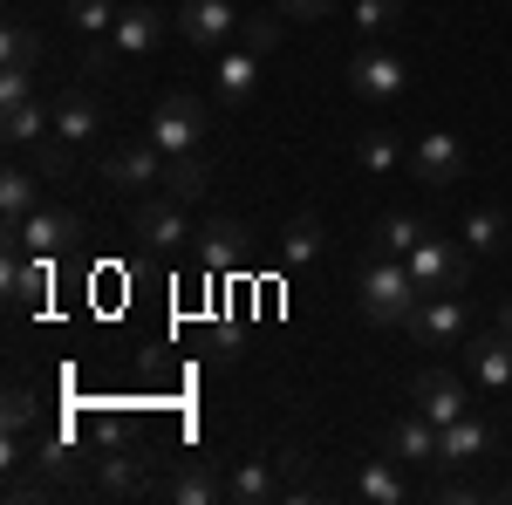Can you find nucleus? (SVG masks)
Masks as SVG:
<instances>
[{
    "mask_svg": "<svg viewBox=\"0 0 512 505\" xmlns=\"http://www.w3.org/2000/svg\"><path fill=\"white\" fill-rule=\"evenodd\" d=\"M417 301H424V287L410 280V260H396V253H369V260H362V314H369V321L403 328Z\"/></svg>",
    "mask_w": 512,
    "mask_h": 505,
    "instance_id": "obj_1",
    "label": "nucleus"
},
{
    "mask_svg": "<svg viewBox=\"0 0 512 505\" xmlns=\"http://www.w3.org/2000/svg\"><path fill=\"white\" fill-rule=\"evenodd\" d=\"M164 28H171V14H158L151 0H144V7H123L117 28H110V48L89 55V76H103L110 62H137V55H151V48L164 41Z\"/></svg>",
    "mask_w": 512,
    "mask_h": 505,
    "instance_id": "obj_2",
    "label": "nucleus"
},
{
    "mask_svg": "<svg viewBox=\"0 0 512 505\" xmlns=\"http://www.w3.org/2000/svg\"><path fill=\"white\" fill-rule=\"evenodd\" d=\"M410 280H417L424 294H458V287L472 280V246L424 233V239H417V253H410Z\"/></svg>",
    "mask_w": 512,
    "mask_h": 505,
    "instance_id": "obj_3",
    "label": "nucleus"
},
{
    "mask_svg": "<svg viewBox=\"0 0 512 505\" xmlns=\"http://www.w3.org/2000/svg\"><path fill=\"white\" fill-rule=\"evenodd\" d=\"M151 144L164 157H185V151L205 144V103H198L192 89H171L158 110H151Z\"/></svg>",
    "mask_w": 512,
    "mask_h": 505,
    "instance_id": "obj_4",
    "label": "nucleus"
},
{
    "mask_svg": "<svg viewBox=\"0 0 512 505\" xmlns=\"http://www.w3.org/2000/svg\"><path fill=\"white\" fill-rule=\"evenodd\" d=\"M410 335H417V349H451V342H465V328H472V308L458 301V294H424L410 321H403Z\"/></svg>",
    "mask_w": 512,
    "mask_h": 505,
    "instance_id": "obj_5",
    "label": "nucleus"
},
{
    "mask_svg": "<svg viewBox=\"0 0 512 505\" xmlns=\"http://www.w3.org/2000/svg\"><path fill=\"white\" fill-rule=\"evenodd\" d=\"M349 89L362 96V103H396V96L410 89V62L369 41V48H362V55L349 62Z\"/></svg>",
    "mask_w": 512,
    "mask_h": 505,
    "instance_id": "obj_6",
    "label": "nucleus"
},
{
    "mask_svg": "<svg viewBox=\"0 0 512 505\" xmlns=\"http://www.w3.org/2000/svg\"><path fill=\"white\" fill-rule=\"evenodd\" d=\"M178 35L192 48H205V55H219V48L239 41V7L233 0H185L178 7Z\"/></svg>",
    "mask_w": 512,
    "mask_h": 505,
    "instance_id": "obj_7",
    "label": "nucleus"
},
{
    "mask_svg": "<svg viewBox=\"0 0 512 505\" xmlns=\"http://www.w3.org/2000/svg\"><path fill=\"white\" fill-rule=\"evenodd\" d=\"M103 185H110V192H151V185H164V151L151 137L117 144V151L103 157Z\"/></svg>",
    "mask_w": 512,
    "mask_h": 505,
    "instance_id": "obj_8",
    "label": "nucleus"
},
{
    "mask_svg": "<svg viewBox=\"0 0 512 505\" xmlns=\"http://www.w3.org/2000/svg\"><path fill=\"white\" fill-rule=\"evenodd\" d=\"M130 233L144 239L151 253H178L185 239H192V219H185V205L171 192H151L144 205H137V219H130Z\"/></svg>",
    "mask_w": 512,
    "mask_h": 505,
    "instance_id": "obj_9",
    "label": "nucleus"
},
{
    "mask_svg": "<svg viewBox=\"0 0 512 505\" xmlns=\"http://www.w3.org/2000/svg\"><path fill=\"white\" fill-rule=\"evenodd\" d=\"M76 239H82V219L55 212V205H35L21 226H7V246H21V253H69Z\"/></svg>",
    "mask_w": 512,
    "mask_h": 505,
    "instance_id": "obj_10",
    "label": "nucleus"
},
{
    "mask_svg": "<svg viewBox=\"0 0 512 505\" xmlns=\"http://www.w3.org/2000/svg\"><path fill=\"white\" fill-rule=\"evenodd\" d=\"M465 144L451 137V130H424L417 144H410V171H417V185H458L465 178Z\"/></svg>",
    "mask_w": 512,
    "mask_h": 505,
    "instance_id": "obj_11",
    "label": "nucleus"
},
{
    "mask_svg": "<svg viewBox=\"0 0 512 505\" xmlns=\"http://www.w3.org/2000/svg\"><path fill=\"white\" fill-rule=\"evenodd\" d=\"M260 96V55L253 48H219V69H212V103L219 110H246Z\"/></svg>",
    "mask_w": 512,
    "mask_h": 505,
    "instance_id": "obj_12",
    "label": "nucleus"
},
{
    "mask_svg": "<svg viewBox=\"0 0 512 505\" xmlns=\"http://www.w3.org/2000/svg\"><path fill=\"white\" fill-rule=\"evenodd\" d=\"M417 410L444 430V424H458V417H472V396H465V383L451 369H424L417 376Z\"/></svg>",
    "mask_w": 512,
    "mask_h": 505,
    "instance_id": "obj_13",
    "label": "nucleus"
},
{
    "mask_svg": "<svg viewBox=\"0 0 512 505\" xmlns=\"http://www.w3.org/2000/svg\"><path fill=\"white\" fill-rule=\"evenodd\" d=\"M192 246H198V267L205 273H233L246 260V226L239 219H205L192 233Z\"/></svg>",
    "mask_w": 512,
    "mask_h": 505,
    "instance_id": "obj_14",
    "label": "nucleus"
},
{
    "mask_svg": "<svg viewBox=\"0 0 512 505\" xmlns=\"http://www.w3.org/2000/svg\"><path fill=\"white\" fill-rule=\"evenodd\" d=\"M144 485H151V458H144L137 444H110V458L96 471V492H103V499H137Z\"/></svg>",
    "mask_w": 512,
    "mask_h": 505,
    "instance_id": "obj_15",
    "label": "nucleus"
},
{
    "mask_svg": "<svg viewBox=\"0 0 512 505\" xmlns=\"http://www.w3.org/2000/svg\"><path fill=\"white\" fill-rule=\"evenodd\" d=\"M164 499H178V505H212V499H226V478H219V465H212V458H185V465L164 478Z\"/></svg>",
    "mask_w": 512,
    "mask_h": 505,
    "instance_id": "obj_16",
    "label": "nucleus"
},
{
    "mask_svg": "<svg viewBox=\"0 0 512 505\" xmlns=\"http://www.w3.org/2000/svg\"><path fill=\"white\" fill-rule=\"evenodd\" d=\"M383 451H390L396 465H431L437 458V424L424 417V410H410V417L390 424V444H383Z\"/></svg>",
    "mask_w": 512,
    "mask_h": 505,
    "instance_id": "obj_17",
    "label": "nucleus"
},
{
    "mask_svg": "<svg viewBox=\"0 0 512 505\" xmlns=\"http://www.w3.org/2000/svg\"><path fill=\"white\" fill-rule=\"evenodd\" d=\"M485 451H492V430L478 417H458V424L437 430V465H478Z\"/></svg>",
    "mask_w": 512,
    "mask_h": 505,
    "instance_id": "obj_18",
    "label": "nucleus"
},
{
    "mask_svg": "<svg viewBox=\"0 0 512 505\" xmlns=\"http://www.w3.org/2000/svg\"><path fill=\"white\" fill-rule=\"evenodd\" d=\"M465 355H472V376H478L485 389H512V335H506V328L478 335Z\"/></svg>",
    "mask_w": 512,
    "mask_h": 505,
    "instance_id": "obj_19",
    "label": "nucleus"
},
{
    "mask_svg": "<svg viewBox=\"0 0 512 505\" xmlns=\"http://www.w3.org/2000/svg\"><path fill=\"white\" fill-rule=\"evenodd\" d=\"M35 205H41V178L28 171V164H7V171H0V219L21 226ZM7 226H0V233H7Z\"/></svg>",
    "mask_w": 512,
    "mask_h": 505,
    "instance_id": "obj_20",
    "label": "nucleus"
},
{
    "mask_svg": "<svg viewBox=\"0 0 512 505\" xmlns=\"http://www.w3.org/2000/svg\"><path fill=\"white\" fill-rule=\"evenodd\" d=\"M355 492L369 505H403L410 499V485H403V471H396V458L383 451V458H369V465L355 471Z\"/></svg>",
    "mask_w": 512,
    "mask_h": 505,
    "instance_id": "obj_21",
    "label": "nucleus"
},
{
    "mask_svg": "<svg viewBox=\"0 0 512 505\" xmlns=\"http://www.w3.org/2000/svg\"><path fill=\"white\" fill-rule=\"evenodd\" d=\"M55 137H62V144H89V137H96V103H89V89H62V96H55Z\"/></svg>",
    "mask_w": 512,
    "mask_h": 505,
    "instance_id": "obj_22",
    "label": "nucleus"
},
{
    "mask_svg": "<svg viewBox=\"0 0 512 505\" xmlns=\"http://www.w3.org/2000/svg\"><path fill=\"white\" fill-rule=\"evenodd\" d=\"M212 185V171H205V151H185V157H164V192L178 198V205H198Z\"/></svg>",
    "mask_w": 512,
    "mask_h": 505,
    "instance_id": "obj_23",
    "label": "nucleus"
},
{
    "mask_svg": "<svg viewBox=\"0 0 512 505\" xmlns=\"http://www.w3.org/2000/svg\"><path fill=\"white\" fill-rule=\"evenodd\" d=\"M417 239H424V226H417L410 212H383V219L369 226V253H396V260H410Z\"/></svg>",
    "mask_w": 512,
    "mask_h": 505,
    "instance_id": "obj_24",
    "label": "nucleus"
},
{
    "mask_svg": "<svg viewBox=\"0 0 512 505\" xmlns=\"http://www.w3.org/2000/svg\"><path fill=\"white\" fill-rule=\"evenodd\" d=\"M226 499H239V505L274 499V465H267V458H239V471L226 478Z\"/></svg>",
    "mask_w": 512,
    "mask_h": 505,
    "instance_id": "obj_25",
    "label": "nucleus"
},
{
    "mask_svg": "<svg viewBox=\"0 0 512 505\" xmlns=\"http://www.w3.org/2000/svg\"><path fill=\"white\" fill-rule=\"evenodd\" d=\"M7 117V144L14 151H28L41 137H55V110H41V103H21V110H0Z\"/></svg>",
    "mask_w": 512,
    "mask_h": 505,
    "instance_id": "obj_26",
    "label": "nucleus"
},
{
    "mask_svg": "<svg viewBox=\"0 0 512 505\" xmlns=\"http://www.w3.org/2000/svg\"><path fill=\"white\" fill-rule=\"evenodd\" d=\"M355 164H362L369 178H383V171L403 164V144H396L390 130H362V137H355Z\"/></svg>",
    "mask_w": 512,
    "mask_h": 505,
    "instance_id": "obj_27",
    "label": "nucleus"
},
{
    "mask_svg": "<svg viewBox=\"0 0 512 505\" xmlns=\"http://www.w3.org/2000/svg\"><path fill=\"white\" fill-rule=\"evenodd\" d=\"M321 260V219H287V233H280V267H308Z\"/></svg>",
    "mask_w": 512,
    "mask_h": 505,
    "instance_id": "obj_28",
    "label": "nucleus"
},
{
    "mask_svg": "<svg viewBox=\"0 0 512 505\" xmlns=\"http://www.w3.org/2000/svg\"><path fill=\"white\" fill-rule=\"evenodd\" d=\"M41 62V35L28 21H7V35H0V69H35Z\"/></svg>",
    "mask_w": 512,
    "mask_h": 505,
    "instance_id": "obj_29",
    "label": "nucleus"
},
{
    "mask_svg": "<svg viewBox=\"0 0 512 505\" xmlns=\"http://www.w3.org/2000/svg\"><path fill=\"white\" fill-rule=\"evenodd\" d=\"M458 239H465L472 253H499V246H506V219L478 205V212H465V226H458Z\"/></svg>",
    "mask_w": 512,
    "mask_h": 505,
    "instance_id": "obj_30",
    "label": "nucleus"
},
{
    "mask_svg": "<svg viewBox=\"0 0 512 505\" xmlns=\"http://www.w3.org/2000/svg\"><path fill=\"white\" fill-rule=\"evenodd\" d=\"M396 21H403V0H355V28H362V41L396 35Z\"/></svg>",
    "mask_w": 512,
    "mask_h": 505,
    "instance_id": "obj_31",
    "label": "nucleus"
},
{
    "mask_svg": "<svg viewBox=\"0 0 512 505\" xmlns=\"http://www.w3.org/2000/svg\"><path fill=\"white\" fill-rule=\"evenodd\" d=\"M117 0H69V21H76L82 35H110V28H117Z\"/></svg>",
    "mask_w": 512,
    "mask_h": 505,
    "instance_id": "obj_32",
    "label": "nucleus"
},
{
    "mask_svg": "<svg viewBox=\"0 0 512 505\" xmlns=\"http://www.w3.org/2000/svg\"><path fill=\"white\" fill-rule=\"evenodd\" d=\"M0 424H7V437H21V430L35 424V389H7V403H0Z\"/></svg>",
    "mask_w": 512,
    "mask_h": 505,
    "instance_id": "obj_33",
    "label": "nucleus"
},
{
    "mask_svg": "<svg viewBox=\"0 0 512 505\" xmlns=\"http://www.w3.org/2000/svg\"><path fill=\"white\" fill-rule=\"evenodd\" d=\"M35 103V69H0V110Z\"/></svg>",
    "mask_w": 512,
    "mask_h": 505,
    "instance_id": "obj_34",
    "label": "nucleus"
},
{
    "mask_svg": "<svg viewBox=\"0 0 512 505\" xmlns=\"http://www.w3.org/2000/svg\"><path fill=\"white\" fill-rule=\"evenodd\" d=\"M280 41V21H267V14H253V21H239V48H253V55H267Z\"/></svg>",
    "mask_w": 512,
    "mask_h": 505,
    "instance_id": "obj_35",
    "label": "nucleus"
},
{
    "mask_svg": "<svg viewBox=\"0 0 512 505\" xmlns=\"http://www.w3.org/2000/svg\"><path fill=\"white\" fill-rule=\"evenodd\" d=\"M41 178H69V151H62V137H41Z\"/></svg>",
    "mask_w": 512,
    "mask_h": 505,
    "instance_id": "obj_36",
    "label": "nucleus"
},
{
    "mask_svg": "<svg viewBox=\"0 0 512 505\" xmlns=\"http://www.w3.org/2000/svg\"><path fill=\"white\" fill-rule=\"evenodd\" d=\"M274 7L287 14V21H321V14H328L335 0H274Z\"/></svg>",
    "mask_w": 512,
    "mask_h": 505,
    "instance_id": "obj_37",
    "label": "nucleus"
},
{
    "mask_svg": "<svg viewBox=\"0 0 512 505\" xmlns=\"http://www.w3.org/2000/svg\"><path fill=\"white\" fill-rule=\"evenodd\" d=\"M499 328H506V335H512V301H506V308H499Z\"/></svg>",
    "mask_w": 512,
    "mask_h": 505,
    "instance_id": "obj_38",
    "label": "nucleus"
}]
</instances>
